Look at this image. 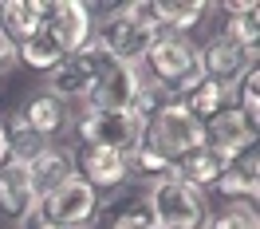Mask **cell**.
Returning <instances> with one entry per match:
<instances>
[{
	"mask_svg": "<svg viewBox=\"0 0 260 229\" xmlns=\"http://www.w3.org/2000/svg\"><path fill=\"white\" fill-rule=\"evenodd\" d=\"M142 75L154 83H162L166 91H174V99H185L197 83H205V67H201V48L189 36H158L154 48L142 60Z\"/></svg>",
	"mask_w": 260,
	"mask_h": 229,
	"instance_id": "obj_1",
	"label": "cell"
},
{
	"mask_svg": "<svg viewBox=\"0 0 260 229\" xmlns=\"http://www.w3.org/2000/svg\"><path fill=\"white\" fill-rule=\"evenodd\" d=\"M158 36L162 32H158V24L150 20L146 0L118 4V8H111V12L95 24V40L111 51L118 64H142Z\"/></svg>",
	"mask_w": 260,
	"mask_h": 229,
	"instance_id": "obj_2",
	"label": "cell"
},
{
	"mask_svg": "<svg viewBox=\"0 0 260 229\" xmlns=\"http://www.w3.org/2000/svg\"><path fill=\"white\" fill-rule=\"evenodd\" d=\"M118 64L111 51L99 44L95 36L83 44L75 55H67L59 67H51L48 71V91L55 99H63V103H87L91 91H95V83Z\"/></svg>",
	"mask_w": 260,
	"mask_h": 229,
	"instance_id": "obj_3",
	"label": "cell"
},
{
	"mask_svg": "<svg viewBox=\"0 0 260 229\" xmlns=\"http://www.w3.org/2000/svg\"><path fill=\"white\" fill-rule=\"evenodd\" d=\"M146 202H150V213H154L158 229H205V221L213 213L209 197L181 178H166L158 186H150Z\"/></svg>",
	"mask_w": 260,
	"mask_h": 229,
	"instance_id": "obj_4",
	"label": "cell"
},
{
	"mask_svg": "<svg viewBox=\"0 0 260 229\" xmlns=\"http://www.w3.org/2000/svg\"><path fill=\"white\" fill-rule=\"evenodd\" d=\"M75 134H79L83 147L134 154L146 142V123L134 111H91V107H83L79 123H75Z\"/></svg>",
	"mask_w": 260,
	"mask_h": 229,
	"instance_id": "obj_5",
	"label": "cell"
},
{
	"mask_svg": "<svg viewBox=\"0 0 260 229\" xmlns=\"http://www.w3.org/2000/svg\"><path fill=\"white\" fill-rule=\"evenodd\" d=\"M146 147L158 150L166 162H178V158L205 147V127L185 111V103L178 99V103H170L166 111H158L146 123Z\"/></svg>",
	"mask_w": 260,
	"mask_h": 229,
	"instance_id": "obj_6",
	"label": "cell"
},
{
	"mask_svg": "<svg viewBox=\"0 0 260 229\" xmlns=\"http://www.w3.org/2000/svg\"><path fill=\"white\" fill-rule=\"evenodd\" d=\"M40 210L48 213L55 225L87 229L91 221H95V213H99V194L79 178V174H71V178H67L63 186H59V190H55L44 206H40Z\"/></svg>",
	"mask_w": 260,
	"mask_h": 229,
	"instance_id": "obj_7",
	"label": "cell"
},
{
	"mask_svg": "<svg viewBox=\"0 0 260 229\" xmlns=\"http://www.w3.org/2000/svg\"><path fill=\"white\" fill-rule=\"evenodd\" d=\"M44 32L67 51H75L95 36V20H91V8L79 4V0H48V12H44Z\"/></svg>",
	"mask_w": 260,
	"mask_h": 229,
	"instance_id": "obj_8",
	"label": "cell"
},
{
	"mask_svg": "<svg viewBox=\"0 0 260 229\" xmlns=\"http://www.w3.org/2000/svg\"><path fill=\"white\" fill-rule=\"evenodd\" d=\"M75 174H79L95 194H111L130 186V162L118 150H103V147H83L75 158Z\"/></svg>",
	"mask_w": 260,
	"mask_h": 229,
	"instance_id": "obj_9",
	"label": "cell"
},
{
	"mask_svg": "<svg viewBox=\"0 0 260 229\" xmlns=\"http://www.w3.org/2000/svg\"><path fill=\"white\" fill-rule=\"evenodd\" d=\"M256 134H260L256 123H248L237 107H225L217 119L205 123V147H209L213 154H221L225 162H233L241 150H252V147H256Z\"/></svg>",
	"mask_w": 260,
	"mask_h": 229,
	"instance_id": "obj_10",
	"label": "cell"
},
{
	"mask_svg": "<svg viewBox=\"0 0 260 229\" xmlns=\"http://www.w3.org/2000/svg\"><path fill=\"white\" fill-rule=\"evenodd\" d=\"M142 67L138 64H114L103 79L95 83V91L91 99L83 103V107H91V111H130L134 107V99L142 91Z\"/></svg>",
	"mask_w": 260,
	"mask_h": 229,
	"instance_id": "obj_11",
	"label": "cell"
},
{
	"mask_svg": "<svg viewBox=\"0 0 260 229\" xmlns=\"http://www.w3.org/2000/svg\"><path fill=\"white\" fill-rule=\"evenodd\" d=\"M256 64V51L252 48H241V44H233L229 36H213L209 44L201 48V67H205V79L221 83V87H237L248 67Z\"/></svg>",
	"mask_w": 260,
	"mask_h": 229,
	"instance_id": "obj_12",
	"label": "cell"
},
{
	"mask_svg": "<svg viewBox=\"0 0 260 229\" xmlns=\"http://www.w3.org/2000/svg\"><path fill=\"white\" fill-rule=\"evenodd\" d=\"M28 166V182H32V197H36V206H44L59 186H63L71 174H75V154L63 147H44L40 154H36L32 162H24Z\"/></svg>",
	"mask_w": 260,
	"mask_h": 229,
	"instance_id": "obj_13",
	"label": "cell"
},
{
	"mask_svg": "<svg viewBox=\"0 0 260 229\" xmlns=\"http://www.w3.org/2000/svg\"><path fill=\"white\" fill-rule=\"evenodd\" d=\"M146 12L158 24V32L185 36L201 24V16L209 12V4L205 0H146Z\"/></svg>",
	"mask_w": 260,
	"mask_h": 229,
	"instance_id": "obj_14",
	"label": "cell"
},
{
	"mask_svg": "<svg viewBox=\"0 0 260 229\" xmlns=\"http://www.w3.org/2000/svg\"><path fill=\"white\" fill-rule=\"evenodd\" d=\"M32 210H36V197H32V182H28V166L12 158V162L0 166V213L20 221Z\"/></svg>",
	"mask_w": 260,
	"mask_h": 229,
	"instance_id": "obj_15",
	"label": "cell"
},
{
	"mask_svg": "<svg viewBox=\"0 0 260 229\" xmlns=\"http://www.w3.org/2000/svg\"><path fill=\"white\" fill-rule=\"evenodd\" d=\"M24 123L32 127L44 142L48 138H55V134H63L67 131V123H71V107H67L63 99H55L51 91H40V95L28 99V107H24Z\"/></svg>",
	"mask_w": 260,
	"mask_h": 229,
	"instance_id": "obj_16",
	"label": "cell"
},
{
	"mask_svg": "<svg viewBox=\"0 0 260 229\" xmlns=\"http://www.w3.org/2000/svg\"><path fill=\"white\" fill-rule=\"evenodd\" d=\"M217 190H221L229 202H256V190H260L256 147H252V150H241V154L225 166V174L217 178Z\"/></svg>",
	"mask_w": 260,
	"mask_h": 229,
	"instance_id": "obj_17",
	"label": "cell"
},
{
	"mask_svg": "<svg viewBox=\"0 0 260 229\" xmlns=\"http://www.w3.org/2000/svg\"><path fill=\"white\" fill-rule=\"evenodd\" d=\"M44 12H48V0H4L0 4V36L20 48L44 24Z\"/></svg>",
	"mask_w": 260,
	"mask_h": 229,
	"instance_id": "obj_18",
	"label": "cell"
},
{
	"mask_svg": "<svg viewBox=\"0 0 260 229\" xmlns=\"http://www.w3.org/2000/svg\"><path fill=\"white\" fill-rule=\"evenodd\" d=\"M225 158L221 154H213L209 147H201V150H193V154H185V158H178L174 162V178H181V182H189V186H197L201 194L209 190V186H217V178L225 174Z\"/></svg>",
	"mask_w": 260,
	"mask_h": 229,
	"instance_id": "obj_19",
	"label": "cell"
},
{
	"mask_svg": "<svg viewBox=\"0 0 260 229\" xmlns=\"http://www.w3.org/2000/svg\"><path fill=\"white\" fill-rule=\"evenodd\" d=\"M181 103H185V111H189L197 123L205 127V123H209V119H217L225 107H233V91H229V87H221V83H213V79H205V83H197V87L181 99Z\"/></svg>",
	"mask_w": 260,
	"mask_h": 229,
	"instance_id": "obj_20",
	"label": "cell"
},
{
	"mask_svg": "<svg viewBox=\"0 0 260 229\" xmlns=\"http://www.w3.org/2000/svg\"><path fill=\"white\" fill-rule=\"evenodd\" d=\"M225 12H229V24H225V32L233 44H241V48H252L256 51V40H260V12H256V4H225Z\"/></svg>",
	"mask_w": 260,
	"mask_h": 229,
	"instance_id": "obj_21",
	"label": "cell"
},
{
	"mask_svg": "<svg viewBox=\"0 0 260 229\" xmlns=\"http://www.w3.org/2000/svg\"><path fill=\"white\" fill-rule=\"evenodd\" d=\"M107 210H111V221L103 229H158L146 197H126L122 194L114 206H107Z\"/></svg>",
	"mask_w": 260,
	"mask_h": 229,
	"instance_id": "obj_22",
	"label": "cell"
},
{
	"mask_svg": "<svg viewBox=\"0 0 260 229\" xmlns=\"http://www.w3.org/2000/svg\"><path fill=\"white\" fill-rule=\"evenodd\" d=\"M126 162H130V178H134V182H150V186H158V182L174 178V162H166L162 154L150 150L146 142L134 150V154H126Z\"/></svg>",
	"mask_w": 260,
	"mask_h": 229,
	"instance_id": "obj_23",
	"label": "cell"
},
{
	"mask_svg": "<svg viewBox=\"0 0 260 229\" xmlns=\"http://www.w3.org/2000/svg\"><path fill=\"white\" fill-rule=\"evenodd\" d=\"M4 131H8V150H12V158H16V162H32L36 154L48 147V142H44V138L24 123V114L4 119Z\"/></svg>",
	"mask_w": 260,
	"mask_h": 229,
	"instance_id": "obj_24",
	"label": "cell"
},
{
	"mask_svg": "<svg viewBox=\"0 0 260 229\" xmlns=\"http://www.w3.org/2000/svg\"><path fill=\"white\" fill-rule=\"evenodd\" d=\"M233 107H237L248 123L260 127V64H252L241 79H237V87H233Z\"/></svg>",
	"mask_w": 260,
	"mask_h": 229,
	"instance_id": "obj_25",
	"label": "cell"
},
{
	"mask_svg": "<svg viewBox=\"0 0 260 229\" xmlns=\"http://www.w3.org/2000/svg\"><path fill=\"white\" fill-rule=\"evenodd\" d=\"M205 229H256V206L252 202H229L225 210L209 213Z\"/></svg>",
	"mask_w": 260,
	"mask_h": 229,
	"instance_id": "obj_26",
	"label": "cell"
},
{
	"mask_svg": "<svg viewBox=\"0 0 260 229\" xmlns=\"http://www.w3.org/2000/svg\"><path fill=\"white\" fill-rule=\"evenodd\" d=\"M170 103H178L174 91H166L162 83H154V79H142V91H138V99H134V107H130V111L138 114L142 123H150V119H154L158 111H166Z\"/></svg>",
	"mask_w": 260,
	"mask_h": 229,
	"instance_id": "obj_27",
	"label": "cell"
},
{
	"mask_svg": "<svg viewBox=\"0 0 260 229\" xmlns=\"http://www.w3.org/2000/svg\"><path fill=\"white\" fill-rule=\"evenodd\" d=\"M16 67H20L16 44H12V40H4V36H0V75H8V71H16Z\"/></svg>",
	"mask_w": 260,
	"mask_h": 229,
	"instance_id": "obj_28",
	"label": "cell"
}]
</instances>
